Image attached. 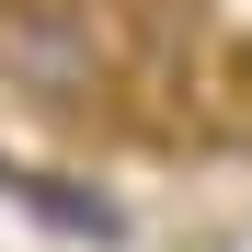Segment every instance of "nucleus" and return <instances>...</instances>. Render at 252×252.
<instances>
[{
    "instance_id": "obj_1",
    "label": "nucleus",
    "mask_w": 252,
    "mask_h": 252,
    "mask_svg": "<svg viewBox=\"0 0 252 252\" xmlns=\"http://www.w3.org/2000/svg\"><path fill=\"white\" fill-rule=\"evenodd\" d=\"M0 92L46 126H103L138 92V12L126 0H0Z\"/></svg>"
},
{
    "instance_id": "obj_2",
    "label": "nucleus",
    "mask_w": 252,
    "mask_h": 252,
    "mask_svg": "<svg viewBox=\"0 0 252 252\" xmlns=\"http://www.w3.org/2000/svg\"><path fill=\"white\" fill-rule=\"evenodd\" d=\"M0 195H12L34 229H58V241H92V252H115V241H126V206H115L103 184H80V172H46V160H0Z\"/></svg>"
}]
</instances>
